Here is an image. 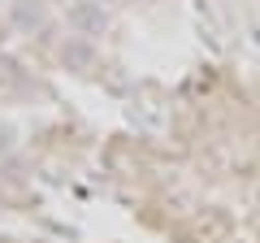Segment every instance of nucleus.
I'll return each instance as SVG.
<instances>
[{
    "label": "nucleus",
    "mask_w": 260,
    "mask_h": 243,
    "mask_svg": "<svg viewBox=\"0 0 260 243\" xmlns=\"http://www.w3.org/2000/svg\"><path fill=\"white\" fill-rule=\"evenodd\" d=\"M70 22H74V31L78 35H104V26H109V18H104V5L100 0H83L74 13H70Z\"/></svg>",
    "instance_id": "nucleus-1"
},
{
    "label": "nucleus",
    "mask_w": 260,
    "mask_h": 243,
    "mask_svg": "<svg viewBox=\"0 0 260 243\" xmlns=\"http://www.w3.org/2000/svg\"><path fill=\"white\" fill-rule=\"evenodd\" d=\"M61 61H65L70 70H87V66L95 61V48H91V39H87V35H74L70 44L61 48Z\"/></svg>",
    "instance_id": "nucleus-2"
},
{
    "label": "nucleus",
    "mask_w": 260,
    "mask_h": 243,
    "mask_svg": "<svg viewBox=\"0 0 260 243\" xmlns=\"http://www.w3.org/2000/svg\"><path fill=\"white\" fill-rule=\"evenodd\" d=\"M100 5H113V0H100Z\"/></svg>",
    "instance_id": "nucleus-3"
}]
</instances>
